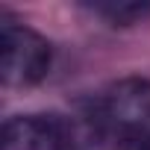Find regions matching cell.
Masks as SVG:
<instances>
[{"label":"cell","instance_id":"obj_3","mask_svg":"<svg viewBox=\"0 0 150 150\" xmlns=\"http://www.w3.org/2000/svg\"><path fill=\"white\" fill-rule=\"evenodd\" d=\"M0 150H65L62 118L53 115H15L3 124Z\"/></svg>","mask_w":150,"mask_h":150},{"label":"cell","instance_id":"obj_1","mask_svg":"<svg viewBox=\"0 0 150 150\" xmlns=\"http://www.w3.org/2000/svg\"><path fill=\"white\" fill-rule=\"evenodd\" d=\"M53 62L50 41L33 27L0 15V80L6 88L38 86Z\"/></svg>","mask_w":150,"mask_h":150},{"label":"cell","instance_id":"obj_5","mask_svg":"<svg viewBox=\"0 0 150 150\" xmlns=\"http://www.w3.org/2000/svg\"><path fill=\"white\" fill-rule=\"evenodd\" d=\"M132 150H150V132H147V135H144V138H141V141H138Z\"/></svg>","mask_w":150,"mask_h":150},{"label":"cell","instance_id":"obj_2","mask_svg":"<svg viewBox=\"0 0 150 150\" xmlns=\"http://www.w3.org/2000/svg\"><path fill=\"white\" fill-rule=\"evenodd\" d=\"M91 106L129 144V150L150 132V80L144 77H124L106 86L91 97Z\"/></svg>","mask_w":150,"mask_h":150},{"label":"cell","instance_id":"obj_4","mask_svg":"<svg viewBox=\"0 0 150 150\" xmlns=\"http://www.w3.org/2000/svg\"><path fill=\"white\" fill-rule=\"evenodd\" d=\"M97 18L109 21L112 27H132L141 24L144 18H150V3L147 0H94V3H86Z\"/></svg>","mask_w":150,"mask_h":150}]
</instances>
